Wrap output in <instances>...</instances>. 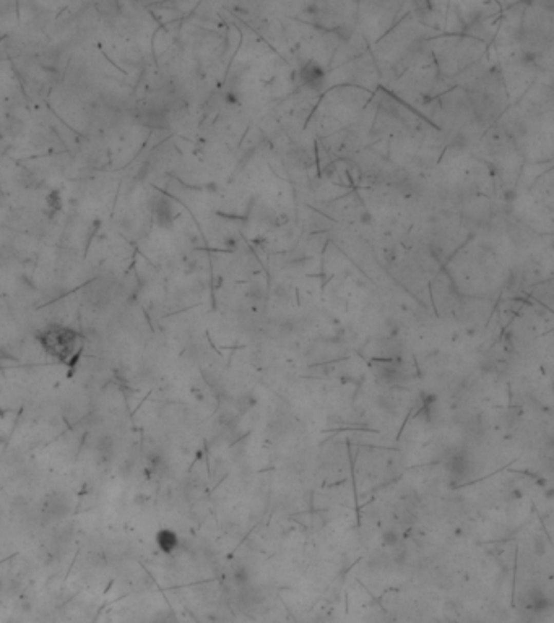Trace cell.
I'll return each instance as SVG.
<instances>
[{
  "label": "cell",
  "instance_id": "obj_1",
  "mask_svg": "<svg viewBox=\"0 0 554 623\" xmlns=\"http://www.w3.org/2000/svg\"><path fill=\"white\" fill-rule=\"evenodd\" d=\"M36 338L47 355L64 365H73L83 349V336L67 325H47Z\"/></svg>",
  "mask_w": 554,
  "mask_h": 623
},
{
  "label": "cell",
  "instance_id": "obj_2",
  "mask_svg": "<svg viewBox=\"0 0 554 623\" xmlns=\"http://www.w3.org/2000/svg\"><path fill=\"white\" fill-rule=\"evenodd\" d=\"M70 511H72L70 498L59 492H52L51 495H47L43 505V513L49 519H64L70 515Z\"/></svg>",
  "mask_w": 554,
  "mask_h": 623
},
{
  "label": "cell",
  "instance_id": "obj_3",
  "mask_svg": "<svg viewBox=\"0 0 554 623\" xmlns=\"http://www.w3.org/2000/svg\"><path fill=\"white\" fill-rule=\"evenodd\" d=\"M155 542H156V547L163 553H166V555H171V553H174L181 546V539L177 536V532L169 528L158 531L155 536Z\"/></svg>",
  "mask_w": 554,
  "mask_h": 623
},
{
  "label": "cell",
  "instance_id": "obj_4",
  "mask_svg": "<svg viewBox=\"0 0 554 623\" xmlns=\"http://www.w3.org/2000/svg\"><path fill=\"white\" fill-rule=\"evenodd\" d=\"M155 217H156V223L160 224L161 227H167L171 226L173 223V208H171V202L161 196L160 200L156 202L155 205Z\"/></svg>",
  "mask_w": 554,
  "mask_h": 623
},
{
  "label": "cell",
  "instance_id": "obj_5",
  "mask_svg": "<svg viewBox=\"0 0 554 623\" xmlns=\"http://www.w3.org/2000/svg\"><path fill=\"white\" fill-rule=\"evenodd\" d=\"M551 606H552L551 599H549L543 591L535 589V591H531L530 594H528V607H530V610L537 612V614H540V612L549 610Z\"/></svg>",
  "mask_w": 554,
  "mask_h": 623
},
{
  "label": "cell",
  "instance_id": "obj_6",
  "mask_svg": "<svg viewBox=\"0 0 554 623\" xmlns=\"http://www.w3.org/2000/svg\"><path fill=\"white\" fill-rule=\"evenodd\" d=\"M301 76H302V82H304L305 85L314 86V85H319V83L322 82L323 72H322V68H320L317 64L312 62V64H308V65L302 68Z\"/></svg>",
  "mask_w": 554,
  "mask_h": 623
},
{
  "label": "cell",
  "instance_id": "obj_7",
  "mask_svg": "<svg viewBox=\"0 0 554 623\" xmlns=\"http://www.w3.org/2000/svg\"><path fill=\"white\" fill-rule=\"evenodd\" d=\"M249 578H251L249 570H247L244 565H239V567L234 568V571H233V579H234V582H236L237 586L247 585V582H249Z\"/></svg>",
  "mask_w": 554,
  "mask_h": 623
},
{
  "label": "cell",
  "instance_id": "obj_8",
  "mask_svg": "<svg viewBox=\"0 0 554 623\" xmlns=\"http://www.w3.org/2000/svg\"><path fill=\"white\" fill-rule=\"evenodd\" d=\"M382 544L385 547H395L398 544V536L395 531H385L382 534Z\"/></svg>",
  "mask_w": 554,
  "mask_h": 623
}]
</instances>
